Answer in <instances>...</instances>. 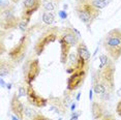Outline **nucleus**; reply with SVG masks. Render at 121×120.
I'll return each instance as SVG.
<instances>
[{
	"label": "nucleus",
	"mask_w": 121,
	"mask_h": 120,
	"mask_svg": "<svg viewBox=\"0 0 121 120\" xmlns=\"http://www.w3.org/2000/svg\"><path fill=\"white\" fill-rule=\"evenodd\" d=\"M103 46L112 60H119L121 57V29L114 28L110 30L104 36Z\"/></svg>",
	"instance_id": "nucleus-3"
},
{
	"label": "nucleus",
	"mask_w": 121,
	"mask_h": 120,
	"mask_svg": "<svg viewBox=\"0 0 121 120\" xmlns=\"http://www.w3.org/2000/svg\"><path fill=\"white\" fill-rule=\"evenodd\" d=\"M1 84H2V87H4V82H3V80H2V79H1Z\"/></svg>",
	"instance_id": "nucleus-31"
},
{
	"label": "nucleus",
	"mask_w": 121,
	"mask_h": 120,
	"mask_svg": "<svg viewBox=\"0 0 121 120\" xmlns=\"http://www.w3.org/2000/svg\"><path fill=\"white\" fill-rule=\"evenodd\" d=\"M42 6L43 7V9H45V12H54L55 9V5L53 3V1H51V0H45V1H43V5Z\"/></svg>",
	"instance_id": "nucleus-19"
},
{
	"label": "nucleus",
	"mask_w": 121,
	"mask_h": 120,
	"mask_svg": "<svg viewBox=\"0 0 121 120\" xmlns=\"http://www.w3.org/2000/svg\"><path fill=\"white\" fill-rule=\"evenodd\" d=\"M73 9L79 20L85 24L88 29L100 16V10L93 5L91 0H76Z\"/></svg>",
	"instance_id": "nucleus-2"
},
{
	"label": "nucleus",
	"mask_w": 121,
	"mask_h": 120,
	"mask_svg": "<svg viewBox=\"0 0 121 120\" xmlns=\"http://www.w3.org/2000/svg\"><path fill=\"white\" fill-rule=\"evenodd\" d=\"M21 22V17H17L15 13L12 15H2L1 16V29L2 31H10L18 28Z\"/></svg>",
	"instance_id": "nucleus-11"
},
{
	"label": "nucleus",
	"mask_w": 121,
	"mask_h": 120,
	"mask_svg": "<svg viewBox=\"0 0 121 120\" xmlns=\"http://www.w3.org/2000/svg\"><path fill=\"white\" fill-rule=\"evenodd\" d=\"M88 73V67L76 69L67 79L66 89L67 91H75L84 84Z\"/></svg>",
	"instance_id": "nucleus-8"
},
{
	"label": "nucleus",
	"mask_w": 121,
	"mask_h": 120,
	"mask_svg": "<svg viewBox=\"0 0 121 120\" xmlns=\"http://www.w3.org/2000/svg\"><path fill=\"white\" fill-rule=\"evenodd\" d=\"M24 95H27V88L20 87L19 88V96H24Z\"/></svg>",
	"instance_id": "nucleus-23"
},
{
	"label": "nucleus",
	"mask_w": 121,
	"mask_h": 120,
	"mask_svg": "<svg viewBox=\"0 0 121 120\" xmlns=\"http://www.w3.org/2000/svg\"><path fill=\"white\" fill-rule=\"evenodd\" d=\"M59 15L61 16V17H62L63 19L66 18V13H64V12H60V13H59Z\"/></svg>",
	"instance_id": "nucleus-27"
},
{
	"label": "nucleus",
	"mask_w": 121,
	"mask_h": 120,
	"mask_svg": "<svg viewBox=\"0 0 121 120\" xmlns=\"http://www.w3.org/2000/svg\"><path fill=\"white\" fill-rule=\"evenodd\" d=\"M10 1H12V3H13V4H17L20 0H10Z\"/></svg>",
	"instance_id": "nucleus-28"
},
{
	"label": "nucleus",
	"mask_w": 121,
	"mask_h": 120,
	"mask_svg": "<svg viewBox=\"0 0 121 120\" xmlns=\"http://www.w3.org/2000/svg\"><path fill=\"white\" fill-rule=\"evenodd\" d=\"M60 33H61V30L57 26L49 27L47 30H45L34 43L33 50H34L35 55L36 56L42 55L49 45H51L52 43L56 42V40L58 39Z\"/></svg>",
	"instance_id": "nucleus-4"
},
{
	"label": "nucleus",
	"mask_w": 121,
	"mask_h": 120,
	"mask_svg": "<svg viewBox=\"0 0 121 120\" xmlns=\"http://www.w3.org/2000/svg\"><path fill=\"white\" fill-rule=\"evenodd\" d=\"M116 113L121 117V99L117 103V106H116Z\"/></svg>",
	"instance_id": "nucleus-24"
},
{
	"label": "nucleus",
	"mask_w": 121,
	"mask_h": 120,
	"mask_svg": "<svg viewBox=\"0 0 121 120\" xmlns=\"http://www.w3.org/2000/svg\"><path fill=\"white\" fill-rule=\"evenodd\" d=\"M91 1L96 9L101 10V9H104V7L108 6L110 4V2H111V0H91Z\"/></svg>",
	"instance_id": "nucleus-18"
},
{
	"label": "nucleus",
	"mask_w": 121,
	"mask_h": 120,
	"mask_svg": "<svg viewBox=\"0 0 121 120\" xmlns=\"http://www.w3.org/2000/svg\"><path fill=\"white\" fill-rule=\"evenodd\" d=\"M30 45V36L28 33H24L20 37V39L18 40V43H16L10 50L7 52V56L12 60L13 62H15L16 64L21 63L25 58L27 51H28Z\"/></svg>",
	"instance_id": "nucleus-6"
},
{
	"label": "nucleus",
	"mask_w": 121,
	"mask_h": 120,
	"mask_svg": "<svg viewBox=\"0 0 121 120\" xmlns=\"http://www.w3.org/2000/svg\"><path fill=\"white\" fill-rule=\"evenodd\" d=\"M40 5H43V0H24L21 19L30 21L32 15L39 9Z\"/></svg>",
	"instance_id": "nucleus-10"
},
{
	"label": "nucleus",
	"mask_w": 121,
	"mask_h": 120,
	"mask_svg": "<svg viewBox=\"0 0 121 120\" xmlns=\"http://www.w3.org/2000/svg\"><path fill=\"white\" fill-rule=\"evenodd\" d=\"M16 65L17 64H16L15 62H13L9 58V59L2 58L0 60V76H1L2 78L5 77V76H9L13 70Z\"/></svg>",
	"instance_id": "nucleus-15"
},
{
	"label": "nucleus",
	"mask_w": 121,
	"mask_h": 120,
	"mask_svg": "<svg viewBox=\"0 0 121 120\" xmlns=\"http://www.w3.org/2000/svg\"><path fill=\"white\" fill-rule=\"evenodd\" d=\"M40 73V64L38 58H30L25 62L23 67L24 82L26 85H32Z\"/></svg>",
	"instance_id": "nucleus-7"
},
{
	"label": "nucleus",
	"mask_w": 121,
	"mask_h": 120,
	"mask_svg": "<svg viewBox=\"0 0 121 120\" xmlns=\"http://www.w3.org/2000/svg\"><path fill=\"white\" fill-rule=\"evenodd\" d=\"M43 22L47 25H51L55 22V15L52 12H43L42 16Z\"/></svg>",
	"instance_id": "nucleus-17"
},
{
	"label": "nucleus",
	"mask_w": 121,
	"mask_h": 120,
	"mask_svg": "<svg viewBox=\"0 0 121 120\" xmlns=\"http://www.w3.org/2000/svg\"><path fill=\"white\" fill-rule=\"evenodd\" d=\"M26 97H27V102L29 103V105L36 107V108H45L47 106V103H48V99L38 94L32 85H27Z\"/></svg>",
	"instance_id": "nucleus-9"
},
{
	"label": "nucleus",
	"mask_w": 121,
	"mask_h": 120,
	"mask_svg": "<svg viewBox=\"0 0 121 120\" xmlns=\"http://www.w3.org/2000/svg\"><path fill=\"white\" fill-rule=\"evenodd\" d=\"M78 116H79L78 113H73V117H71L70 120H78Z\"/></svg>",
	"instance_id": "nucleus-26"
},
{
	"label": "nucleus",
	"mask_w": 121,
	"mask_h": 120,
	"mask_svg": "<svg viewBox=\"0 0 121 120\" xmlns=\"http://www.w3.org/2000/svg\"><path fill=\"white\" fill-rule=\"evenodd\" d=\"M29 120H53V119L49 118V117H47L45 115H43L42 113H37L34 117H32V118L29 119Z\"/></svg>",
	"instance_id": "nucleus-21"
},
{
	"label": "nucleus",
	"mask_w": 121,
	"mask_h": 120,
	"mask_svg": "<svg viewBox=\"0 0 121 120\" xmlns=\"http://www.w3.org/2000/svg\"><path fill=\"white\" fill-rule=\"evenodd\" d=\"M13 120H20V119H19L17 116H13Z\"/></svg>",
	"instance_id": "nucleus-29"
},
{
	"label": "nucleus",
	"mask_w": 121,
	"mask_h": 120,
	"mask_svg": "<svg viewBox=\"0 0 121 120\" xmlns=\"http://www.w3.org/2000/svg\"><path fill=\"white\" fill-rule=\"evenodd\" d=\"M115 72H116V67L114 64V60L110 58L106 64L99 65L98 69L94 73L106 85V87L109 89L111 93L114 91L115 88Z\"/></svg>",
	"instance_id": "nucleus-5"
},
{
	"label": "nucleus",
	"mask_w": 121,
	"mask_h": 120,
	"mask_svg": "<svg viewBox=\"0 0 121 120\" xmlns=\"http://www.w3.org/2000/svg\"><path fill=\"white\" fill-rule=\"evenodd\" d=\"M91 113L92 117L94 119H100L104 116V106L101 102L98 100H93L91 106Z\"/></svg>",
	"instance_id": "nucleus-16"
},
{
	"label": "nucleus",
	"mask_w": 121,
	"mask_h": 120,
	"mask_svg": "<svg viewBox=\"0 0 121 120\" xmlns=\"http://www.w3.org/2000/svg\"><path fill=\"white\" fill-rule=\"evenodd\" d=\"M51 1H53V2H57V3H58V2H60L61 0H51Z\"/></svg>",
	"instance_id": "nucleus-30"
},
{
	"label": "nucleus",
	"mask_w": 121,
	"mask_h": 120,
	"mask_svg": "<svg viewBox=\"0 0 121 120\" xmlns=\"http://www.w3.org/2000/svg\"><path fill=\"white\" fill-rule=\"evenodd\" d=\"M98 120H115V118H113V117L110 115H104V117H101V118Z\"/></svg>",
	"instance_id": "nucleus-25"
},
{
	"label": "nucleus",
	"mask_w": 121,
	"mask_h": 120,
	"mask_svg": "<svg viewBox=\"0 0 121 120\" xmlns=\"http://www.w3.org/2000/svg\"><path fill=\"white\" fill-rule=\"evenodd\" d=\"M93 91H94L95 95L97 97H99L101 99H108L109 94H111V92L109 91V89L106 87V85L98 79L96 76H93Z\"/></svg>",
	"instance_id": "nucleus-13"
},
{
	"label": "nucleus",
	"mask_w": 121,
	"mask_h": 120,
	"mask_svg": "<svg viewBox=\"0 0 121 120\" xmlns=\"http://www.w3.org/2000/svg\"><path fill=\"white\" fill-rule=\"evenodd\" d=\"M9 107L13 115L17 116L20 120H24V118H25V106L22 103V102L20 100V96L18 94H13L9 102Z\"/></svg>",
	"instance_id": "nucleus-12"
},
{
	"label": "nucleus",
	"mask_w": 121,
	"mask_h": 120,
	"mask_svg": "<svg viewBox=\"0 0 121 120\" xmlns=\"http://www.w3.org/2000/svg\"><path fill=\"white\" fill-rule=\"evenodd\" d=\"M29 20H22L21 19V22H20V25H19V28H20L21 31H25L26 28H27V25H28V23H29Z\"/></svg>",
	"instance_id": "nucleus-22"
},
{
	"label": "nucleus",
	"mask_w": 121,
	"mask_h": 120,
	"mask_svg": "<svg viewBox=\"0 0 121 120\" xmlns=\"http://www.w3.org/2000/svg\"><path fill=\"white\" fill-rule=\"evenodd\" d=\"M79 35L80 33L75 28L65 27L63 30H61V33L58 37V42L60 43V62L62 64L67 63L71 48L77 47L78 43L81 42Z\"/></svg>",
	"instance_id": "nucleus-1"
},
{
	"label": "nucleus",
	"mask_w": 121,
	"mask_h": 120,
	"mask_svg": "<svg viewBox=\"0 0 121 120\" xmlns=\"http://www.w3.org/2000/svg\"><path fill=\"white\" fill-rule=\"evenodd\" d=\"M36 112H35L34 110H32L31 108L29 107H26L25 106V117H27L28 119H31L32 117H34L35 115H36Z\"/></svg>",
	"instance_id": "nucleus-20"
},
{
	"label": "nucleus",
	"mask_w": 121,
	"mask_h": 120,
	"mask_svg": "<svg viewBox=\"0 0 121 120\" xmlns=\"http://www.w3.org/2000/svg\"><path fill=\"white\" fill-rule=\"evenodd\" d=\"M76 48H77V55H78V58L80 60H82V61L88 63L90 58H91V54H90V51L88 50L86 43L81 40Z\"/></svg>",
	"instance_id": "nucleus-14"
}]
</instances>
